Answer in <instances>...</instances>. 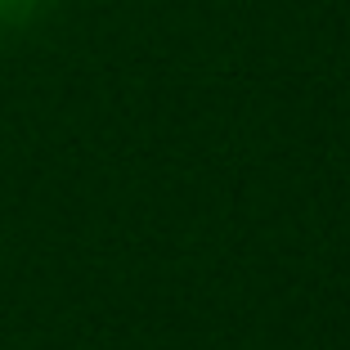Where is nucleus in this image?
I'll list each match as a JSON object with an SVG mask.
<instances>
[{"instance_id": "1", "label": "nucleus", "mask_w": 350, "mask_h": 350, "mask_svg": "<svg viewBox=\"0 0 350 350\" xmlns=\"http://www.w3.org/2000/svg\"><path fill=\"white\" fill-rule=\"evenodd\" d=\"M36 0H0V14H23V10H31Z\"/></svg>"}]
</instances>
